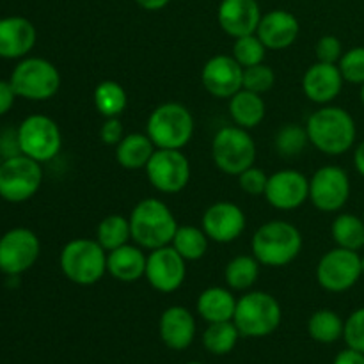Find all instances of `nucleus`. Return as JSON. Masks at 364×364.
<instances>
[{"label": "nucleus", "instance_id": "f257e3e1", "mask_svg": "<svg viewBox=\"0 0 364 364\" xmlns=\"http://www.w3.org/2000/svg\"><path fill=\"white\" fill-rule=\"evenodd\" d=\"M309 142L329 156H340L350 151L358 137V127L348 110L341 107L323 105L308 117L306 123Z\"/></svg>", "mask_w": 364, "mask_h": 364}, {"label": "nucleus", "instance_id": "f03ea898", "mask_svg": "<svg viewBox=\"0 0 364 364\" xmlns=\"http://www.w3.org/2000/svg\"><path fill=\"white\" fill-rule=\"evenodd\" d=\"M128 220H130L132 240L144 251H155L171 245L178 230L176 217L169 206L155 198L139 201L132 210Z\"/></svg>", "mask_w": 364, "mask_h": 364}, {"label": "nucleus", "instance_id": "7ed1b4c3", "mask_svg": "<svg viewBox=\"0 0 364 364\" xmlns=\"http://www.w3.org/2000/svg\"><path fill=\"white\" fill-rule=\"evenodd\" d=\"M251 249L259 265L281 269L301 255L302 233L288 220H269L256 230Z\"/></svg>", "mask_w": 364, "mask_h": 364}, {"label": "nucleus", "instance_id": "20e7f679", "mask_svg": "<svg viewBox=\"0 0 364 364\" xmlns=\"http://www.w3.org/2000/svg\"><path fill=\"white\" fill-rule=\"evenodd\" d=\"M194 116L185 105L167 102L148 117L146 134L156 149H183L194 137Z\"/></svg>", "mask_w": 364, "mask_h": 364}, {"label": "nucleus", "instance_id": "39448f33", "mask_svg": "<svg viewBox=\"0 0 364 364\" xmlns=\"http://www.w3.org/2000/svg\"><path fill=\"white\" fill-rule=\"evenodd\" d=\"M59 265L68 281L92 287L107 274V251L96 238H73L60 251Z\"/></svg>", "mask_w": 364, "mask_h": 364}, {"label": "nucleus", "instance_id": "423d86ee", "mask_svg": "<svg viewBox=\"0 0 364 364\" xmlns=\"http://www.w3.org/2000/svg\"><path fill=\"white\" fill-rule=\"evenodd\" d=\"M283 320V309L274 295L252 290L237 301L233 322L244 338H265L272 334Z\"/></svg>", "mask_w": 364, "mask_h": 364}, {"label": "nucleus", "instance_id": "0eeeda50", "mask_svg": "<svg viewBox=\"0 0 364 364\" xmlns=\"http://www.w3.org/2000/svg\"><path fill=\"white\" fill-rule=\"evenodd\" d=\"M9 82L20 98L46 102L59 92L60 73L55 64L43 57H23L14 66Z\"/></svg>", "mask_w": 364, "mask_h": 364}, {"label": "nucleus", "instance_id": "6e6552de", "mask_svg": "<svg viewBox=\"0 0 364 364\" xmlns=\"http://www.w3.org/2000/svg\"><path fill=\"white\" fill-rule=\"evenodd\" d=\"M212 160L217 169L238 176L256 162V142L249 130L237 127L220 128L212 139Z\"/></svg>", "mask_w": 364, "mask_h": 364}, {"label": "nucleus", "instance_id": "1a4fd4ad", "mask_svg": "<svg viewBox=\"0 0 364 364\" xmlns=\"http://www.w3.org/2000/svg\"><path fill=\"white\" fill-rule=\"evenodd\" d=\"M18 141L21 155H27L39 164L53 160L63 148L59 124L45 114H32L25 117L18 127Z\"/></svg>", "mask_w": 364, "mask_h": 364}, {"label": "nucleus", "instance_id": "9d476101", "mask_svg": "<svg viewBox=\"0 0 364 364\" xmlns=\"http://www.w3.org/2000/svg\"><path fill=\"white\" fill-rule=\"evenodd\" d=\"M43 183L41 164L16 155L0 166V198L7 203H25L38 194Z\"/></svg>", "mask_w": 364, "mask_h": 364}, {"label": "nucleus", "instance_id": "9b49d317", "mask_svg": "<svg viewBox=\"0 0 364 364\" xmlns=\"http://www.w3.org/2000/svg\"><path fill=\"white\" fill-rule=\"evenodd\" d=\"M361 255L343 247H334L320 258L316 265V281L331 294H343L361 279Z\"/></svg>", "mask_w": 364, "mask_h": 364}, {"label": "nucleus", "instance_id": "f8f14e48", "mask_svg": "<svg viewBox=\"0 0 364 364\" xmlns=\"http://www.w3.org/2000/svg\"><path fill=\"white\" fill-rule=\"evenodd\" d=\"M151 187L162 194H178L191 181V162L181 149H155L146 166Z\"/></svg>", "mask_w": 364, "mask_h": 364}, {"label": "nucleus", "instance_id": "ddd939ff", "mask_svg": "<svg viewBox=\"0 0 364 364\" xmlns=\"http://www.w3.org/2000/svg\"><path fill=\"white\" fill-rule=\"evenodd\" d=\"M41 255L38 235L27 228H13L0 237V272L9 277L31 270Z\"/></svg>", "mask_w": 364, "mask_h": 364}, {"label": "nucleus", "instance_id": "4468645a", "mask_svg": "<svg viewBox=\"0 0 364 364\" xmlns=\"http://www.w3.org/2000/svg\"><path fill=\"white\" fill-rule=\"evenodd\" d=\"M350 178L340 166H323L309 180V201L323 213H336L350 198Z\"/></svg>", "mask_w": 364, "mask_h": 364}, {"label": "nucleus", "instance_id": "2eb2a0df", "mask_svg": "<svg viewBox=\"0 0 364 364\" xmlns=\"http://www.w3.org/2000/svg\"><path fill=\"white\" fill-rule=\"evenodd\" d=\"M146 281L160 294H173L180 290L187 277V259L173 245L149 251L146 263Z\"/></svg>", "mask_w": 364, "mask_h": 364}, {"label": "nucleus", "instance_id": "dca6fc26", "mask_svg": "<svg viewBox=\"0 0 364 364\" xmlns=\"http://www.w3.org/2000/svg\"><path fill=\"white\" fill-rule=\"evenodd\" d=\"M263 198L272 208L281 212L297 210L309 199V178L295 169L277 171L269 176Z\"/></svg>", "mask_w": 364, "mask_h": 364}, {"label": "nucleus", "instance_id": "f3484780", "mask_svg": "<svg viewBox=\"0 0 364 364\" xmlns=\"http://www.w3.org/2000/svg\"><path fill=\"white\" fill-rule=\"evenodd\" d=\"M247 219L244 210L231 201H217L205 210L201 228L208 235L210 242L231 244L245 231Z\"/></svg>", "mask_w": 364, "mask_h": 364}, {"label": "nucleus", "instance_id": "a211bd4d", "mask_svg": "<svg viewBox=\"0 0 364 364\" xmlns=\"http://www.w3.org/2000/svg\"><path fill=\"white\" fill-rule=\"evenodd\" d=\"M201 82L206 92L219 100H230L244 87V68L233 55H213L201 70Z\"/></svg>", "mask_w": 364, "mask_h": 364}, {"label": "nucleus", "instance_id": "6ab92c4d", "mask_svg": "<svg viewBox=\"0 0 364 364\" xmlns=\"http://www.w3.org/2000/svg\"><path fill=\"white\" fill-rule=\"evenodd\" d=\"M262 16L258 0H220L217 9L219 27L233 39L256 34Z\"/></svg>", "mask_w": 364, "mask_h": 364}, {"label": "nucleus", "instance_id": "aec40b11", "mask_svg": "<svg viewBox=\"0 0 364 364\" xmlns=\"http://www.w3.org/2000/svg\"><path fill=\"white\" fill-rule=\"evenodd\" d=\"M343 84L345 80L338 64L320 63V60L311 64L302 77L304 96L316 105H329L331 102H334L340 96Z\"/></svg>", "mask_w": 364, "mask_h": 364}, {"label": "nucleus", "instance_id": "412c9836", "mask_svg": "<svg viewBox=\"0 0 364 364\" xmlns=\"http://www.w3.org/2000/svg\"><path fill=\"white\" fill-rule=\"evenodd\" d=\"M299 32H301V23L294 13L274 9L263 14L256 36L262 39L267 50H284L297 41Z\"/></svg>", "mask_w": 364, "mask_h": 364}, {"label": "nucleus", "instance_id": "4be33fe9", "mask_svg": "<svg viewBox=\"0 0 364 364\" xmlns=\"http://www.w3.org/2000/svg\"><path fill=\"white\" fill-rule=\"evenodd\" d=\"M38 32L34 23L23 16L0 18V57L23 59L34 48Z\"/></svg>", "mask_w": 364, "mask_h": 364}, {"label": "nucleus", "instance_id": "5701e85b", "mask_svg": "<svg viewBox=\"0 0 364 364\" xmlns=\"http://www.w3.org/2000/svg\"><path fill=\"white\" fill-rule=\"evenodd\" d=\"M196 318L191 309L183 306H171L160 315V340L171 350H185L196 338Z\"/></svg>", "mask_w": 364, "mask_h": 364}, {"label": "nucleus", "instance_id": "b1692460", "mask_svg": "<svg viewBox=\"0 0 364 364\" xmlns=\"http://www.w3.org/2000/svg\"><path fill=\"white\" fill-rule=\"evenodd\" d=\"M148 256L137 244H127L107 252V272L121 283H135L146 274Z\"/></svg>", "mask_w": 364, "mask_h": 364}, {"label": "nucleus", "instance_id": "393cba45", "mask_svg": "<svg viewBox=\"0 0 364 364\" xmlns=\"http://www.w3.org/2000/svg\"><path fill=\"white\" fill-rule=\"evenodd\" d=\"M196 308L205 322H230L235 316L237 299L231 294V290H226L223 287H210L199 294Z\"/></svg>", "mask_w": 364, "mask_h": 364}, {"label": "nucleus", "instance_id": "a878e982", "mask_svg": "<svg viewBox=\"0 0 364 364\" xmlns=\"http://www.w3.org/2000/svg\"><path fill=\"white\" fill-rule=\"evenodd\" d=\"M230 116L237 127L245 128V130H252V128L259 127L262 121L267 116V105L265 100L258 92L247 91L242 87L237 95L230 98Z\"/></svg>", "mask_w": 364, "mask_h": 364}, {"label": "nucleus", "instance_id": "bb28decb", "mask_svg": "<svg viewBox=\"0 0 364 364\" xmlns=\"http://www.w3.org/2000/svg\"><path fill=\"white\" fill-rule=\"evenodd\" d=\"M155 149V144L148 134H139V132L127 134L116 146V162L127 171L146 169Z\"/></svg>", "mask_w": 364, "mask_h": 364}, {"label": "nucleus", "instance_id": "cd10ccee", "mask_svg": "<svg viewBox=\"0 0 364 364\" xmlns=\"http://www.w3.org/2000/svg\"><path fill=\"white\" fill-rule=\"evenodd\" d=\"M331 235L338 247L359 252L364 247V219L354 213H340L331 226Z\"/></svg>", "mask_w": 364, "mask_h": 364}, {"label": "nucleus", "instance_id": "c85d7f7f", "mask_svg": "<svg viewBox=\"0 0 364 364\" xmlns=\"http://www.w3.org/2000/svg\"><path fill=\"white\" fill-rule=\"evenodd\" d=\"M259 276V262L252 255L235 256L224 270L226 284L235 291H249Z\"/></svg>", "mask_w": 364, "mask_h": 364}, {"label": "nucleus", "instance_id": "c756f323", "mask_svg": "<svg viewBox=\"0 0 364 364\" xmlns=\"http://www.w3.org/2000/svg\"><path fill=\"white\" fill-rule=\"evenodd\" d=\"M345 322L333 309H318L308 320V333L316 343L331 345L343 338Z\"/></svg>", "mask_w": 364, "mask_h": 364}, {"label": "nucleus", "instance_id": "7c9ffc66", "mask_svg": "<svg viewBox=\"0 0 364 364\" xmlns=\"http://www.w3.org/2000/svg\"><path fill=\"white\" fill-rule=\"evenodd\" d=\"M95 107L103 117H119L128 105L127 89L116 80H103L95 87Z\"/></svg>", "mask_w": 364, "mask_h": 364}, {"label": "nucleus", "instance_id": "2f4dec72", "mask_svg": "<svg viewBox=\"0 0 364 364\" xmlns=\"http://www.w3.org/2000/svg\"><path fill=\"white\" fill-rule=\"evenodd\" d=\"M171 245H173V247L180 252V256H183L187 262H198V259L205 258V255L208 252L210 238L208 235L203 231V228L178 226Z\"/></svg>", "mask_w": 364, "mask_h": 364}, {"label": "nucleus", "instance_id": "473e14b6", "mask_svg": "<svg viewBox=\"0 0 364 364\" xmlns=\"http://www.w3.org/2000/svg\"><path fill=\"white\" fill-rule=\"evenodd\" d=\"M96 240L107 252L114 251V249L121 247V245L130 244V220L127 217L119 215V213L107 215L96 228Z\"/></svg>", "mask_w": 364, "mask_h": 364}, {"label": "nucleus", "instance_id": "72a5a7b5", "mask_svg": "<svg viewBox=\"0 0 364 364\" xmlns=\"http://www.w3.org/2000/svg\"><path fill=\"white\" fill-rule=\"evenodd\" d=\"M240 331L237 329L233 320L230 322L208 323L206 331L203 333V345L206 350L213 355H226L233 352L237 347Z\"/></svg>", "mask_w": 364, "mask_h": 364}, {"label": "nucleus", "instance_id": "f704fd0d", "mask_svg": "<svg viewBox=\"0 0 364 364\" xmlns=\"http://www.w3.org/2000/svg\"><path fill=\"white\" fill-rule=\"evenodd\" d=\"M308 142L309 137L306 127H299L295 123H288L281 127L279 132L276 134V139H274L276 151L284 159H295V156L301 155L306 146H308Z\"/></svg>", "mask_w": 364, "mask_h": 364}, {"label": "nucleus", "instance_id": "c9c22d12", "mask_svg": "<svg viewBox=\"0 0 364 364\" xmlns=\"http://www.w3.org/2000/svg\"><path fill=\"white\" fill-rule=\"evenodd\" d=\"M231 55L235 57V60L242 68H251L256 66V64H262L265 60L267 46L263 45L262 39L256 34L242 36V38L235 39Z\"/></svg>", "mask_w": 364, "mask_h": 364}, {"label": "nucleus", "instance_id": "e433bc0d", "mask_svg": "<svg viewBox=\"0 0 364 364\" xmlns=\"http://www.w3.org/2000/svg\"><path fill=\"white\" fill-rule=\"evenodd\" d=\"M338 68L347 84H364V46H354L341 55Z\"/></svg>", "mask_w": 364, "mask_h": 364}, {"label": "nucleus", "instance_id": "4c0bfd02", "mask_svg": "<svg viewBox=\"0 0 364 364\" xmlns=\"http://www.w3.org/2000/svg\"><path fill=\"white\" fill-rule=\"evenodd\" d=\"M276 84V73L265 63L256 64V66L244 68V89L258 95H265Z\"/></svg>", "mask_w": 364, "mask_h": 364}, {"label": "nucleus", "instance_id": "58836bf2", "mask_svg": "<svg viewBox=\"0 0 364 364\" xmlns=\"http://www.w3.org/2000/svg\"><path fill=\"white\" fill-rule=\"evenodd\" d=\"M343 340L348 348L363 352L364 354V308L355 309L347 320H345Z\"/></svg>", "mask_w": 364, "mask_h": 364}, {"label": "nucleus", "instance_id": "ea45409f", "mask_svg": "<svg viewBox=\"0 0 364 364\" xmlns=\"http://www.w3.org/2000/svg\"><path fill=\"white\" fill-rule=\"evenodd\" d=\"M238 187L245 192L247 196H263L267 191V183H269V176L259 167H249L244 173L238 174Z\"/></svg>", "mask_w": 364, "mask_h": 364}, {"label": "nucleus", "instance_id": "a19ab883", "mask_svg": "<svg viewBox=\"0 0 364 364\" xmlns=\"http://www.w3.org/2000/svg\"><path fill=\"white\" fill-rule=\"evenodd\" d=\"M315 53L316 60H320V63L338 64L340 63L341 55H343V45H341V41L336 36L326 34L316 41Z\"/></svg>", "mask_w": 364, "mask_h": 364}, {"label": "nucleus", "instance_id": "79ce46f5", "mask_svg": "<svg viewBox=\"0 0 364 364\" xmlns=\"http://www.w3.org/2000/svg\"><path fill=\"white\" fill-rule=\"evenodd\" d=\"M124 127L119 117H105L100 127V139L107 146H117L124 137Z\"/></svg>", "mask_w": 364, "mask_h": 364}, {"label": "nucleus", "instance_id": "37998d69", "mask_svg": "<svg viewBox=\"0 0 364 364\" xmlns=\"http://www.w3.org/2000/svg\"><path fill=\"white\" fill-rule=\"evenodd\" d=\"M0 155L4 156V160L21 155L20 141H18V128L16 130L0 132Z\"/></svg>", "mask_w": 364, "mask_h": 364}, {"label": "nucleus", "instance_id": "c03bdc74", "mask_svg": "<svg viewBox=\"0 0 364 364\" xmlns=\"http://www.w3.org/2000/svg\"><path fill=\"white\" fill-rule=\"evenodd\" d=\"M18 98L13 84L9 80H0V116H6L14 105V100Z\"/></svg>", "mask_w": 364, "mask_h": 364}, {"label": "nucleus", "instance_id": "a18cd8bd", "mask_svg": "<svg viewBox=\"0 0 364 364\" xmlns=\"http://www.w3.org/2000/svg\"><path fill=\"white\" fill-rule=\"evenodd\" d=\"M333 364H364V354L347 347L334 358Z\"/></svg>", "mask_w": 364, "mask_h": 364}, {"label": "nucleus", "instance_id": "49530a36", "mask_svg": "<svg viewBox=\"0 0 364 364\" xmlns=\"http://www.w3.org/2000/svg\"><path fill=\"white\" fill-rule=\"evenodd\" d=\"M171 0H135V4L144 11H160Z\"/></svg>", "mask_w": 364, "mask_h": 364}, {"label": "nucleus", "instance_id": "de8ad7c7", "mask_svg": "<svg viewBox=\"0 0 364 364\" xmlns=\"http://www.w3.org/2000/svg\"><path fill=\"white\" fill-rule=\"evenodd\" d=\"M354 166H355V171H358L361 176H364V141H361L358 144V148H355L354 151Z\"/></svg>", "mask_w": 364, "mask_h": 364}, {"label": "nucleus", "instance_id": "09e8293b", "mask_svg": "<svg viewBox=\"0 0 364 364\" xmlns=\"http://www.w3.org/2000/svg\"><path fill=\"white\" fill-rule=\"evenodd\" d=\"M361 102H363V105H364V84L361 85Z\"/></svg>", "mask_w": 364, "mask_h": 364}, {"label": "nucleus", "instance_id": "8fccbe9b", "mask_svg": "<svg viewBox=\"0 0 364 364\" xmlns=\"http://www.w3.org/2000/svg\"><path fill=\"white\" fill-rule=\"evenodd\" d=\"M361 269H363V276H364V256H361Z\"/></svg>", "mask_w": 364, "mask_h": 364}, {"label": "nucleus", "instance_id": "3c124183", "mask_svg": "<svg viewBox=\"0 0 364 364\" xmlns=\"http://www.w3.org/2000/svg\"><path fill=\"white\" fill-rule=\"evenodd\" d=\"M2 162H4V156L0 155V166H2Z\"/></svg>", "mask_w": 364, "mask_h": 364}, {"label": "nucleus", "instance_id": "603ef678", "mask_svg": "<svg viewBox=\"0 0 364 364\" xmlns=\"http://www.w3.org/2000/svg\"><path fill=\"white\" fill-rule=\"evenodd\" d=\"M187 364H205V363H187Z\"/></svg>", "mask_w": 364, "mask_h": 364}, {"label": "nucleus", "instance_id": "864d4df0", "mask_svg": "<svg viewBox=\"0 0 364 364\" xmlns=\"http://www.w3.org/2000/svg\"><path fill=\"white\" fill-rule=\"evenodd\" d=\"M363 219H364V210H363Z\"/></svg>", "mask_w": 364, "mask_h": 364}]
</instances>
